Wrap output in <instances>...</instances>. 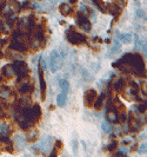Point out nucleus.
<instances>
[{
	"instance_id": "nucleus-19",
	"label": "nucleus",
	"mask_w": 147,
	"mask_h": 157,
	"mask_svg": "<svg viewBox=\"0 0 147 157\" xmlns=\"http://www.w3.org/2000/svg\"><path fill=\"white\" fill-rule=\"evenodd\" d=\"M66 101H67V96L65 92H62V94H58V97H57V104H58V106H65L66 105Z\"/></svg>"
},
{
	"instance_id": "nucleus-6",
	"label": "nucleus",
	"mask_w": 147,
	"mask_h": 157,
	"mask_svg": "<svg viewBox=\"0 0 147 157\" xmlns=\"http://www.w3.org/2000/svg\"><path fill=\"white\" fill-rule=\"evenodd\" d=\"M38 71H39V82H40V92H41V102H44V101H45V98H46L47 84H46V82H45V75H44V66L41 65V62H40V60H39Z\"/></svg>"
},
{
	"instance_id": "nucleus-29",
	"label": "nucleus",
	"mask_w": 147,
	"mask_h": 157,
	"mask_svg": "<svg viewBox=\"0 0 147 157\" xmlns=\"http://www.w3.org/2000/svg\"><path fill=\"white\" fill-rule=\"evenodd\" d=\"M142 45H144V43H141L140 41V38L138 34H135V48L137 50H139L140 47H142Z\"/></svg>"
},
{
	"instance_id": "nucleus-1",
	"label": "nucleus",
	"mask_w": 147,
	"mask_h": 157,
	"mask_svg": "<svg viewBox=\"0 0 147 157\" xmlns=\"http://www.w3.org/2000/svg\"><path fill=\"white\" fill-rule=\"evenodd\" d=\"M113 67H116L124 73L137 75L138 77L146 76L145 62L139 53H126L119 60L113 63Z\"/></svg>"
},
{
	"instance_id": "nucleus-13",
	"label": "nucleus",
	"mask_w": 147,
	"mask_h": 157,
	"mask_svg": "<svg viewBox=\"0 0 147 157\" xmlns=\"http://www.w3.org/2000/svg\"><path fill=\"white\" fill-rule=\"evenodd\" d=\"M12 134V129L6 121H0V137H8Z\"/></svg>"
},
{
	"instance_id": "nucleus-12",
	"label": "nucleus",
	"mask_w": 147,
	"mask_h": 157,
	"mask_svg": "<svg viewBox=\"0 0 147 157\" xmlns=\"http://www.w3.org/2000/svg\"><path fill=\"white\" fill-rule=\"evenodd\" d=\"M14 75H16V72H14V69H13V65L12 64H7V65H5L1 69V77L4 79L13 78Z\"/></svg>"
},
{
	"instance_id": "nucleus-7",
	"label": "nucleus",
	"mask_w": 147,
	"mask_h": 157,
	"mask_svg": "<svg viewBox=\"0 0 147 157\" xmlns=\"http://www.w3.org/2000/svg\"><path fill=\"white\" fill-rule=\"evenodd\" d=\"M77 24L78 26L81 29V30H84L85 32H90L92 30V25H91V21H90V19H88V17L85 16L83 12H79L77 14Z\"/></svg>"
},
{
	"instance_id": "nucleus-36",
	"label": "nucleus",
	"mask_w": 147,
	"mask_h": 157,
	"mask_svg": "<svg viewBox=\"0 0 147 157\" xmlns=\"http://www.w3.org/2000/svg\"><path fill=\"white\" fill-rule=\"evenodd\" d=\"M71 1V4H75L77 2V0H70Z\"/></svg>"
},
{
	"instance_id": "nucleus-25",
	"label": "nucleus",
	"mask_w": 147,
	"mask_h": 157,
	"mask_svg": "<svg viewBox=\"0 0 147 157\" xmlns=\"http://www.w3.org/2000/svg\"><path fill=\"white\" fill-rule=\"evenodd\" d=\"M116 147H118V141L116 140H112V142L107 145V150L112 152V151H114L116 149Z\"/></svg>"
},
{
	"instance_id": "nucleus-5",
	"label": "nucleus",
	"mask_w": 147,
	"mask_h": 157,
	"mask_svg": "<svg viewBox=\"0 0 147 157\" xmlns=\"http://www.w3.org/2000/svg\"><path fill=\"white\" fill-rule=\"evenodd\" d=\"M12 65H13V69H14V72L18 76V78H21V77H25V76L28 75V66L25 62L16 59Z\"/></svg>"
},
{
	"instance_id": "nucleus-4",
	"label": "nucleus",
	"mask_w": 147,
	"mask_h": 157,
	"mask_svg": "<svg viewBox=\"0 0 147 157\" xmlns=\"http://www.w3.org/2000/svg\"><path fill=\"white\" fill-rule=\"evenodd\" d=\"M48 64H50V70L51 72H57L58 70H60V67L62 66V57L58 51H52L50 53L48 57Z\"/></svg>"
},
{
	"instance_id": "nucleus-37",
	"label": "nucleus",
	"mask_w": 147,
	"mask_h": 157,
	"mask_svg": "<svg viewBox=\"0 0 147 157\" xmlns=\"http://www.w3.org/2000/svg\"><path fill=\"white\" fill-rule=\"evenodd\" d=\"M0 152H1V151H0Z\"/></svg>"
},
{
	"instance_id": "nucleus-33",
	"label": "nucleus",
	"mask_w": 147,
	"mask_h": 157,
	"mask_svg": "<svg viewBox=\"0 0 147 157\" xmlns=\"http://www.w3.org/2000/svg\"><path fill=\"white\" fill-rule=\"evenodd\" d=\"M7 41H8L7 38H5V39H1V40H0V46H5Z\"/></svg>"
},
{
	"instance_id": "nucleus-32",
	"label": "nucleus",
	"mask_w": 147,
	"mask_h": 157,
	"mask_svg": "<svg viewBox=\"0 0 147 157\" xmlns=\"http://www.w3.org/2000/svg\"><path fill=\"white\" fill-rule=\"evenodd\" d=\"M144 16H145L144 11H141V10H138V11H137V17H138V18H142Z\"/></svg>"
},
{
	"instance_id": "nucleus-3",
	"label": "nucleus",
	"mask_w": 147,
	"mask_h": 157,
	"mask_svg": "<svg viewBox=\"0 0 147 157\" xmlns=\"http://www.w3.org/2000/svg\"><path fill=\"white\" fill-rule=\"evenodd\" d=\"M17 89L20 94H32L34 90V85H33V80L31 79V77L27 75L25 77L18 78V83H17Z\"/></svg>"
},
{
	"instance_id": "nucleus-31",
	"label": "nucleus",
	"mask_w": 147,
	"mask_h": 157,
	"mask_svg": "<svg viewBox=\"0 0 147 157\" xmlns=\"http://www.w3.org/2000/svg\"><path fill=\"white\" fill-rule=\"evenodd\" d=\"M138 109H139V111L141 112V113L146 112V103H142L141 105H139V106H138Z\"/></svg>"
},
{
	"instance_id": "nucleus-10",
	"label": "nucleus",
	"mask_w": 147,
	"mask_h": 157,
	"mask_svg": "<svg viewBox=\"0 0 147 157\" xmlns=\"http://www.w3.org/2000/svg\"><path fill=\"white\" fill-rule=\"evenodd\" d=\"M4 10H6V12H12V13H19L21 11V4L18 2L17 0H6L5 1V7Z\"/></svg>"
},
{
	"instance_id": "nucleus-26",
	"label": "nucleus",
	"mask_w": 147,
	"mask_h": 157,
	"mask_svg": "<svg viewBox=\"0 0 147 157\" xmlns=\"http://www.w3.org/2000/svg\"><path fill=\"white\" fill-rule=\"evenodd\" d=\"M101 128H102V130H104L105 132H107V134H109V132L112 131V128H111L108 122H104L102 125H101Z\"/></svg>"
},
{
	"instance_id": "nucleus-14",
	"label": "nucleus",
	"mask_w": 147,
	"mask_h": 157,
	"mask_svg": "<svg viewBox=\"0 0 147 157\" xmlns=\"http://www.w3.org/2000/svg\"><path fill=\"white\" fill-rule=\"evenodd\" d=\"M59 11H60V14L64 17H71L73 14V8L68 4H61L59 6Z\"/></svg>"
},
{
	"instance_id": "nucleus-21",
	"label": "nucleus",
	"mask_w": 147,
	"mask_h": 157,
	"mask_svg": "<svg viewBox=\"0 0 147 157\" xmlns=\"http://www.w3.org/2000/svg\"><path fill=\"white\" fill-rule=\"evenodd\" d=\"M62 147H64V144H62L61 141H55L54 148H53V151L51 152V156H57L59 154V151H61Z\"/></svg>"
},
{
	"instance_id": "nucleus-35",
	"label": "nucleus",
	"mask_w": 147,
	"mask_h": 157,
	"mask_svg": "<svg viewBox=\"0 0 147 157\" xmlns=\"http://www.w3.org/2000/svg\"><path fill=\"white\" fill-rule=\"evenodd\" d=\"M73 151L74 154H77V141H73Z\"/></svg>"
},
{
	"instance_id": "nucleus-20",
	"label": "nucleus",
	"mask_w": 147,
	"mask_h": 157,
	"mask_svg": "<svg viewBox=\"0 0 147 157\" xmlns=\"http://www.w3.org/2000/svg\"><path fill=\"white\" fill-rule=\"evenodd\" d=\"M125 87H126V82H125V79L120 78L114 83V90L118 91V92L121 91V90H124Z\"/></svg>"
},
{
	"instance_id": "nucleus-16",
	"label": "nucleus",
	"mask_w": 147,
	"mask_h": 157,
	"mask_svg": "<svg viewBox=\"0 0 147 157\" xmlns=\"http://www.w3.org/2000/svg\"><path fill=\"white\" fill-rule=\"evenodd\" d=\"M12 94H13V92H12V90H11L9 87H7V86L1 87V90H0V98H1V99L7 101V99H9V98L12 97Z\"/></svg>"
},
{
	"instance_id": "nucleus-28",
	"label": "nucleus",
	"mask_w": 147,
	"mask_h": 157,
	"mask_svg": "<svg viewBox=\"0 0 147 157\" xmlns=\"http://www.w3.org/2000/svg\"><path fill=\"white\" fill-rule=\"evenodd\" d=\"M0 33H7V26L4 20H0Z\"/></svg>"
},
{
	"instance_id": "nucleus-9",
	"label": "nucleus",
	"mask_w": 147,
	"mask_h": 157,
	"mask_svg": "<svg viewBox=\"0 0 147 157\" xmlns=\"http://www.w3.org/2000/svg\"><path fill=\"white\" fill-rule=\"evenodd\" d=\"M98 97V92L94 90V89H90L87 90L84 94V104H85L86 108H92L95 99Z\"/></svg>"
},
{
	"instance_id": "nucleus-24",
	"label": "nucleus",
	"mask_w": 147,
	"mask_h": 157,
	"mask_svg": "<svg viewBox=\"0 0 147 157\" xmlns=\"http://www.w3.org/2000/svg\"><path fill=\"white\" fill-rule=\"evenodd\" d=\"M120 51H121V44H120V41H118V40H116L114 45H113V47H112V50H111V53L116 55V53H119Z\"/></svg>"
},
{
	"instance_id": "nucleus-2",
	"label": "nucleus",
	"mask_w": 147,
	"mask_h": 157,
	"mask_svg": "<svg viewBox=\"0 0 147 157\" xmlns=\"http://www.w3.org/2000/svg\"><path fill=\"white\" fill-rule=\"evenodd\" d=\"M66 39L72 45H83L87 43V37L85 34H81L74 29L71 27L68 31L66 32Z\"/></svg>"
},
{
	"instance_id": "nucleus-30",
	"label": "nucleus",
	"mask_w": 147,
	"mask_h": 157,
	"mask_svg": "<svg viewBox=\"0 0 147 157\" xmlns=\"http://www.w3.org/2000/svg\"><path fill=\"white\" fill-rule=\"evenodd\" d=\"M138 151H139V154H145L146 152V143H142L140 145V149Z\"/></svg>"
},
{
	"instance_id": "nucleus-11",
	"label": "nucleus",
	"mask_w": 147,
	"mask_h": 157,
	"mask_svg": "<svg viewBox=\"0 0 147 157\" xmlns=\"http://www.w3.org/2000/svg\"><path fill=\"white\" fill-rule=\"evenodd\" d=\"M105 8H104V12H107L109 14H112V16H114L118 19L120 14H121V11H123V8L120 7V6H118L116 4H107V5H104Z\"/></svg>"
},
{
	"instance_id": "nucleus-34",
	"label": "nucleus",
	"mask_w": 147,
	"mask_h": 157,
	"mask_svg": "<svg viewBox=\"0 0 147 157\" xmlns=\"http://www.w3.org/2000/svg\"><path fill=\"white\" fill-rule=\"evenodd\" d=\"M141 87H142V94L146 96V82H144V83H142Z\"/></svg>"
},
{
	"instance_id": "nucleus-23",
	"label": "nucleus",
	"mask_w": 147,
	"mask_h": 157,
	"mask_svg": "<svg viewBox=\"0 0 147 157\" xmlns=\"http://www.w3.org/2000/svg\"><path fill=\"white\" fill-rule=\"evenodd\" d=\"M59 86H60V89L62 90V92H65V94H67L68 90H70V84H68V82H67L66 79H61V80L59 82Z\"/></svg>"
},
{
	"instance_id": "nucleus-18",
	"label": "nucleus",
	"mask_w": 147,
	"mask_h": 157,
	"mask_svg": "<svg viewBox=\"0 0 147 157\" xmlns=\"http://www.w3.org/2000/svg\"><path fill=\"white\" fill-rule=\"evenodd\" d=\"M118 38L121 40L125 44H130L132 41V34L131 33H119Z\"/></svg>"
},
{
	"instance_id": "nucleus-8",
	"label": "nucleus",
	"mask_w": 147,
	"mask_h": 157,
	"mask_svg": "<svg viewBox=\"0 0 147 157\" xmlns=\"http://www.w3.org/2000/svg\"><path fill=\"white\" fill-rule=\"evenodd\" d=\"M52 143H53V138L51 137V136H47L45 138H42L41 142L39 143V145L37 147H33V149H40V151L42 152V154H45L46 155L47 152L50 151V150L52 149Z\"/></svg>"
},
{
	"instance_id": "nucleus-17",
	"label": "nucleus",
	"mask_w": 147,
	"mask_h": 157,
	"mask_svg": "<svg viewBox=\"0 0 147 157\" xmlns=\"http://www.w3.org/2000/svg\"><path fill=\"white\" fill-rule=\"evenodd\" d=\"M105 97H106V94H105V92H102L99 97H97L95 102H94V104H93V106H94L95 110H98V111L101 110L102 104H104V102H105Z\"/></svg>"
},
{
	"instance_id": "nucleus-27",
	"label": "nucleus",
	"mask_w": 147,
	"mask_h": 157,
	"mask_svg": "<svg viewBox=\"0 0 147 157\" xmlns=\"http://www.w3.org/2000/svg\"><path fill=\"white\" fill-rule=\"evenodd\" d=\"M92 1L97 5V7L99 8L101 12H104V5H105V4H104L102 0H92Z\"/></svg>"
},
{
	"instance_id": "nucleus-15",
	"label": "nucleus",
	"mask_w": 147,
	"mask_h": 157,
	"mask_svg": "<svg viewBox=\"0 0 147 157\" xmlns=\"http://www.w3.org/2000/svg\"><path fill=\"white\" fill-rule=\"evenodd\" d=\"M25 143H26V140L24 138L23 136H20V135H16V136L13 137V144H14L19 150L24 149Z\"/></svg>"
},
{
	"instance_id": "nucleus-22",
	"label": "nucleus",
	"mask_w": 147,
	"mask_h": 157,
	"mask_svg": "<svg viewBox=\"0 0 147 157\" xmlns=\"http://www.w3.org/2000/svg\"><path fill=\"white\" fill-rule=\"evenodd\" d=\"M37 138H38V131L32 129V131H30V132L27 134L26 141L27 142H34V141H37Z\"/></svg>"
}]
</instances>
